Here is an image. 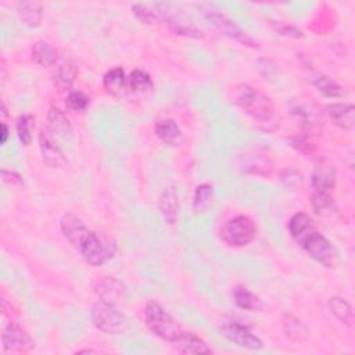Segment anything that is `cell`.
Returning a JSON list of instances; mask_svg holds the SVG:
<instances>
[{
    "label": "cell",
    "mask_w": 355,
    "mask_h": 355,
    "mask_svg": "<svg viewBox=\"0 0 355 355\" xmlns=\"http://www.w3.org/2000/svg\"><path fill=\"white\" fill-rule=\"evenodd\" d=\"M233 103L261 124L271 123L275 117L272 100L249 84H241L233 89Z\"/></svg>",
    "instance_id": "obj_1"
},
{
    "label": "cell",
    "mask_w": 355,
    "mask_h": 355,
    "mask_svg": "<svg viewBox=\"0 0 355 355\" xmlns=\"http://www.w3.org/2000/svg\"><path fill=\"white\" fill-rule=\"evenodd\" d=\"M145 321L147 328L160 339L169 341V343H176L178 339L182 336L185 332L184 328L178 323L169 315L160 304L157 303H149L145 308Z\"/></svg>",
    "instance_id": "obj_2"
},
{
    "label": "cell",
    "mask_w": 355,
    "mask_h": 355,
    "mask_svg": "<svg viewBox=\"0 0 355 355\" xmlns=\"http://www.w3.org/2000/svg\"><path fill=\"white\" fill-rule=\"evenodd\" d=\"M200 12L203 14V17L218 31L221 32L223 36L238 42L243 46L252 47V49H258L260 43L252 38L246 31H243L238 24H234L228 16H225L223 13H221L219 10H217L215 8L210 6V5H201L200 6Z\"/></svg>",
    "instance_id": "obj_3"
},
{
    "label": "cell",
    "mask_w": 355,
    "mask_h": 355,
    "mask_svg": "<svg viewBox=\"0 0 355 355\" xmlns=\"http://www.w3.org/2000/svg\"><path fill=\"white\" fill-rule=\"evenodd\" d=\"M295 243H297L313 260H315L321 265L326 268H332L336 264L337 252L334 246L321 232H318L317 228L311 229Z\"/></svg>",
    "instance_id": "obj_4"
},
{
    "label": "cell",
    "mask_w": 355,
    "mask_h": 355,
    "mask_svg": "<svg viewBox=\"0 0 355 355\" xmlns=\"http://www.w3.org/2000/svg\"><path fill=\"white\" fill-rule=\"evenodd\" d=\"M92 322L97 330L106 334H121L127 330L128 321L115 304L99 302L92 308Z\"/></svg>",
    "instance_id": "obj_5"
},
{
    "label": "cell",
    "mask_w": 355,
    "mask_h": 355,
    "mask_svg": "<svg viewBox=\"0 0 355 355\" xmlns=\"http://www.w3.org/2000/svg\"><path fill=\"white\" fill-rule=\"evenodd\" d=\"M84 260L92 267H100L115 254V243L101 238L96 232H89L78 247Z\"/></svg>",
    "instance_id": "obj_6"
},
{
    "label": "cell",
    "mask_w": 355,
    "mask_h": 355,
    "mask_svg": "<svg viewBox=\"0 0 355 355\" xmlns=\"http://www.w3.org/2000/svg\"><path fill=\"white\" fill-rule=\"evenodd\" d=\"M257 233L256 223L247 215H238L228 221L222 229V239L233 247H245L250 245Z\"/></svg>",
    "instance_id": "obj_7"
},
{
    "label": "cell",
    "mask_w": 355,
    "mask_h": 355,
    "mask_svg": "<svg viewBox=\"0 0 355 355\" xmlns=\"http://www.w3.org/2000/svg\"><path fill=\"white\" fill-rule=\"evenodd\" d=\"M219 332L225 339L246 350L256 351L261 350L264 345L262 340L256 336L246 325H242L236 321H225L219 326Z\"/></svg>",
    "instance_id": "obj_8"
},
{
    "label": "cell",
    "mask_w": 355,
    "mask_h": 355,
    "mask_svg": "<svg viewBox=\"0 0 355 355\" xmlns=\"http://www.w3.org/2000/svg\"><path fill=\"white\" fill-rule=\"evenodd\" d=\"M156 9L158 10L157 13L160 14V17L168 23L169 28L176 35H182V36L195 38V39L203 38V32L199 31L192 23H189L181 13H178L180 10H176L172 5L157 3Z\"/></svg>",
    "instance_id": "obj_9"
},
{
    "label": "cell",
    "mask_w": 355,
    "mask_h": 355,
    "mask_svg": "<svg viewBox=\"0 0 355 355\" xmlns=\"http://www.w3.org/2000/svg\"><path fill=\"white\" fill-rule=\"evenodd\" d=\"M39 145H40L42 158L46 165H49L51 168H63L67 164L63 150L60 149V146L57 145L56 138L47 128L46 130L43 128L40 131Z\"/></svg>",
    "instance_id": "obj_10"
},
{
    "label": "cell",
    "mask_w": 355,
    "mask_h": 355,
    "mask_svg": "<svg viewBox=\"0 0 355 355\" xmlns=\"http://www.w3.org/2000/svg\"><path fill=\"white\" fill-rule=\"evenodd\" d=\"M313 192L323 193V195H333L336 188V169L328 161H321L317 164L313 178Z\"/></svg>",
    "instance_id": "obj_11"
},
{
    "label": "cell",
    "mask_w": 355,
    "mask_h": 355,
    "mask_svg": "<svg viewBox=\"0 0 355 355\" xmlns=\"http://www.w3.org/2000/svg\"><path fill=\"white\" fill-rule=\"evenodd\" d=\"M96 294L101 302L110 303V304H118L123 303L127 295V287L123 282H120L115 278H103L97 282Z\"/></svg>",
    "instance_id": "obj_12"
},
{
    "label": "cell",
    "mask_w": 355,
    "mask_h": 355,
    "mask_svg": "<svg viewBox=\"0 0 355 355\" xmlns=\"http://www.w3.org/2000/svg\"><path fill=\"white\" fill-rule=\"evenodd\" d=\"M2 341H3L5 351H9V352L27 351L34 345V341L31 340L28 333L21 326L14 323H10L6 326L2 334Z\"/></svg>",
    "instance_id": "obj_13"
},
{
    "label": "cell",
    "mask_w": 355,
    "mask_h": 355,
    "mask_svg": "<svg viewBox=\"0 0 355 355\" xmlns=\"http://www.w3.org/2000/svg\"><path fill=\"white\" fill-rule=\"evenodd\" d=\"M291 114L294 117V120L297 121V124L302 125L304 130L314 131L321 125L319 111L313 103L297 101L291 106Z\"/></svg>",
    "instance_id": "obj_14"
},
{
    "label": "cell",
    "mask_w": 355,
    "mask_h": 355,
    "mask_svg": "<svg viewBox=\"0 0 355 355\" xmlns=\"http://www.w3.org/2000/svg\"><path fill=\"white\" fill-rule=\"evenodd\" d=\"M62 230L64 233V238L75 247L78 249L82 241L86 238L88 233L90 232L88 226L84 223L81 218L73 214H66L62 218Z\"/></svg>",
    "instance_id": "obj_15"
},
{
    "label": "cell",
    "mask_w": 355,
    "mask_h": 355,
    "mask_svg": "<svg viewBox=\"0 0 355 355\" xmlns=\"http://www.w3.org/2000/svg\"><path fill=\"white\" fill-rule=\"evenodd\" d=\"M330 121L343 131H351L355 123V107L351 103H332L328 106Z\"/></svg>",
    "instance_id": "obj_16"
},
{
    "label": "cell",
    "mask_w": 355,
    "mask_h": 355,
    "mask_svg": "<svg viewBox=\"0 0 355 355\" xmlns=\"http://www.w3.org/2000/svg\"><path fill=\"white\" fill-rule=\"evenodd\" d=\"M47 130L53 134L54 138L71 139L73 138V125L67 115L57 107H50L47 112Z\"/></svg>",
    "instance_id": "obj_17"
},
{
    "label": "cell",
    "mask_w": 355,
    "mask_h": 355,
    "mask_svg": "<svg viewBox=\"0 0 355 355\" xmlns=\"http://www.w3.org/2000/svg\"><path fill=\"white\" fill-rule=\"evenodd\" d=\"M104 90L112 97H123L128 92V78L121 67H115L107 71L103 77Z\"/></svg>",
    "instance_id": "obj_18"
},
{
    "label": "cell",
    "mask_w": 355,
    "mask_h": 355,
    "mask_svg": "<svg viewBox=\"0 0 355 355\" xmlns=\"http://www.w3.org/2000/svg\"><path fill=\"white\" fill-rule=\"evenodd\" d=\"M156 136L168 146H178L182 142V131L171 118H161L154 124Z\"/></svg>",
    "instance_id": "obj_19"
},
{
    "label": "cell",
    "mask_w": 355,
    "mask_h": 355,
    "mask_svg": "<svg viewBox=\"0 0 355 355\" xmlns=\"http://www.w3.org/2000/svg\"><path fill=\"white\" fill-rule=\"evenodd\" d=\"M158 210L168 225H175L180 219V201H178V195L172 188L165 189L158 200Z\"/></svg>",
    "instance_id": "obj_20"
},
{
    "label": "cell",
    "mask_w": 355,
    "mask_h": 355,
    "mask_svg": "<svg viewBox=\"0 0 355 355\" xmlns=\"http://www.w3.org/2000/svg\"><path fill=\"white\" fill-rule=\"evenodd\" d=\"M31 56H32V62L36 63L38 66L51 67L58 62L60 53H58V50L51 43L39 40L34 45Z\"/></svg>",
    "instance_id": "obj_21"
},
{
    "label": "cell",
    "mask_w": 355,
    "mask_h": 355,
    "mask_svg": "<svg viewBox=\"0 0 355 355\" xmlns=\"http://www.w3.org/2000/svg\"><path fill=\"white\" fill-rule=\"evenodd\" d=\"M175 345L184 354H211L212 352V350L201 337H199L193 332H186V330L182 333L180 339H178Z\"/></svg>",
    "instance_id": "obj_22"
},
{
    "label": "cell",
    "mask_w": 355,
    "mask_h": 355,
    "mask_svg": "<svg viewBox=\"0 0 355 355\" xmlns=\"http://www.w3.org/2000/svg\"><path fill=\"white\" fill-rule=\"evenodd\" d=\"M233 300H234V304L242 310L258 313L264 308V303L258 295L243 286H239L233 290Z\"/></svg>",
    "instance_id": "obj_23"
},
{
    "label": "cell",
    "mask_w": 355,
    "mask_h": 355,
    "mask_svg": "<svg viewBox=\"0 0 355 355\" xmlns=\"http://www.w3.org/2000/svg\"><path fill=\"white\" fill-rule=\"evenodd\" d=\"M310 82L321 95L329 99H337L343 96V88L334 79H332L325 74H319V73L313 74L310 77Z\"/></svg>",
    "instance_id": "obj_24"
},
{
    "label": "cell",
    "mask_w": 355,
    "mask_h": 355,
    "mask_svg": "<svg viewBox=\"0 0 355 355\" xmlns=\"http://www.w3.org/2000/svg\"><path fill=\"white\" fill-rule=\"evenodd\" d=\"M284 334L294 341H306L310 336L307 326L293 314H284L282 319Z\"/></svg>",
    "instance_id": "obj_25"
},
{
    "label": "cell",
    "mask_w": 355,
    "mask_h": 355,
    "mask_svg": "<svg viewBox=\"0 0 355 355\" xmlns=\"http://www.w3.org/2000/svg\"><path fill=\"white\" fill-rule=\"evenodd\" d=\"M17 14L23 24L36 28L42 21V5L38 2H21L17 5Z\"/></svg>",
    "instance_id": "obj_26"
},
{
    "label": "cell",
    "mask_w": 355,
    "mask_h": 355,
    "mask_svg": "<svg viewBox=\"0 0 355 355\" xmlns=\"http://www.w3.org/2000/svg\"><path fill=\"white\" fill-rule=\"evenodd\" d=\"M289 232L290 236L294 239V242L300 241L306 233H308L311 229L315 228L313 218L306 212H297L294 214L289 221Z\"/></svg>",
    "instance_id": "obj_27"
},
{
    "label": "cell",
    "mask_w": 355,
    "mask_h": 355,
    "mask_svg": "<svg viewBox=\"0 0 355 355\" xmlns=\"http://www.w3.org/2000/svg\"><path fill=\"white\" fill-rule=\"evenodd\" d=\"M310 203L315 211V214L321 217H333L337 212V206L333 195H323L318 192H313L310 196Z\"/></svg>",
    "instance_id": "obj_28"
},
{
    "label": "cell",
    "mask_w": 355,
    "mask_h": 355,
    "mask_svg": "<svg viewBox=\"0 0 355 355\" xmlns=\"http://www.w3.org/2000/svg\"><path fill=\"white\" fill-rule=\"evenodd\" d=\"M214 203V189L208 184H201L196 188L193 196V210L196 214H206Z\"/></svg>",
    "instance_id": "obj_29"
},
{
    "label": "cell",
    "mask_w": 355,
    "mask_h": 355,
    "mask_svg": "<svg viewBox=\"0 0 355 355\" xmlns=\"http://www.w3.org/2000/svg\"><path fill=\"white\" fill-rule=\"evenodd\" d=\"M329 310L332 313V315H334L336 319H339L340 322L345 323V325H351L354 321V313L352 308L350 306V303L347 300H344L343 297H339V295H334L328 303Z\"/></svg>",
    "instance_id": "obj_30"
},
{
    "label": "cell",
    "mask_w": 355,
    "mask_h": 355,
    "mask_svg": "<svg viewBox=\"0 0 355 355\" xmlns=\"http://www.w3.org/2000/svg\"><path fill=\"white\" fill-rule=\"evenodd\" d=\"M128 86L134 93H147L153 90L154 84L147 73L142 70H135L128 78Z\"/></svg>",
    "instance_id": "obj_31"
},
{
    "label": "cell",
    "mask_w": 355,
    "mask_h": 355,
    "mask_svg": "<svg viewBox=\"0 0 355 355\" xmlns=\"http://www.w3.org/2000/svg\"><path fill=\"white\" fill-rule=\"evenodd\" d=\"M34 123H35V118L29 114H24L17 120V135H19L20 142L24 146H28L32 142Z\"/></svg>",
    "instance_id": "obj_32"
},
{
    "label": "cell",
    "mask_w": 355,
    "mask_h": 355,
    "mask_svg": "<svg viewBox=\"0 0 355 355\" xmlns=\"http://www.w3.org/2000/svg\"><path fill=\"white\" fill-rule=\"evenodd\" d=\"M77 77V67L71 62L63 63L57 70L56 81L63 89H70Z\"/></svg>",
    "instance_id": "obj_33"
},
{
    "label": "cell",
    "mask_w": 355,
    "mask_h": 355,
    "mask_svg": "<svg viewBox=\"0 0 355 355\" xmlns=\"http://www.w3.org/2000/svg\"><path fill=\"white\" fill-rule=\"evenodd\" d=\"M243 167V171L245 172H249V173H269L272 167H271V162L268 161V158H264V157H250L247 161H245L242 164Z\"/></svg>",
    "instance_id": "obj_34"
},
{
    "label": "cell",
    "mask_w": 355,
    "mask_h": 355,
    "mask_svg": "<svg viewBox=\"0 0 355 355\" xmlns=\"http://www.w3.org/2000/svg\"><path fill=\"white\" fill-rule=\"evenodd\" d=\"M132 13L136 16V19L139 21H142L143 24H147V25H154L160 21V14L154 10H151L149 6L146 5H142V3H136V5H132L131 8Z\"/></svg>",
    "instance_id": "obj_35"
},
{
    "label": "cell",
    "mask_w": 355,
    "mask_h": 355,
    "mask_svg": "<svg viewBox=\"0 0 355 355\" xmlns=\"http://www.w3.org/2000/svg\"><path fill=\"white\" fill-rule=\"evenodd\" d=\"M89 106V97L84 93V92H79V90H75V92H71L69 96H67V100H66V107L70 110V111H74V112H81V111H85Z\"/></svg>",
    "instance_id": "obj_36"
},
{
    "label": "cell",
    "mask_w": 355,
    "mask_h": 355,
    "mask_svg": "<svg viewBox=\"0 0 355 355\" xmlns=\"http://www.w3.org/2000/svg\"><path fill=\"white\" fill-rule=\"evenodd\" d=\"M271 27L276 34H279L282 36H286V38H293V39L304 38V34H303L302 29H299L297 27H294V25L286 24L283 21H272Z\"/></svg>",
    "instance_id": "obj_37"
},
{
    "label": "cell",
    "mask_w": 355,
    "mask_h": 355,
    "mask_svg": "<svg viewBox=\"0 0 355 355\" xmlns=\"http://www.w3.org/2000/svg\"><path fill=\"white\" fill-rule=\"evenodd\" d=\"M290 145L297 150V151H300V153H303V154H306V156H313L314 153H315V146H314V143L313 142H310V139L307 138V136H294V138H291L290 139Z\"/></svg>",
    "instance_id": "obj_38"
},
{
    "label": "cell",
    "mask_w": 355,
    "mask_h": 355,
    "mask_svg": "<svg viewBox=\"0 0 355 355\" xmlns=\"http://www.w3.org/2000/svg\"><path fill=\"white\" fill-rule=\"evenodd\" d=\"M2 180L8 184H12V185H23V178L13 171L2 169Z\"/></svg>",
    "instance_id": "obj_39"
},
{
    "label": "cell",
    "mask_w": 355,
    "mask_h": 355,
    "mask_svg": "<svg viewBox=\"0 0 355 355\" xmlns=\"http://www.w3.org/2000/svg\"><path fill=\"white\" fill-rule=\"evenodd\" d=\"M0 128H2V132H0V143L2 145H6L8 139H9V128L5 123H2V125H0Z\"/></svg>",
    "instance_id": "obj_40"
}]
</instances>
